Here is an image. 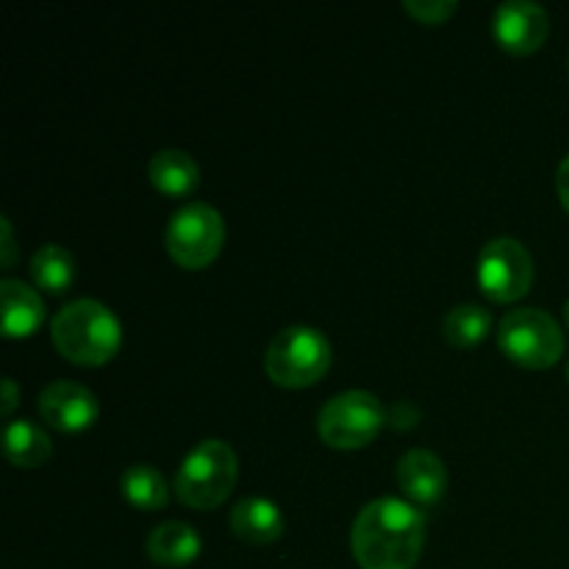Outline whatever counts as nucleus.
I'll list each match as a JSON object with an SVG mask.
<instances>
[{"label": "nucleus", "mask_w": 569, "mask_h": 569, "mask_svg": "<svg viewBox=\"0 0 569 569\" xmlns=\"http://www.w3.org/2000/svg\"><path fill=\"white\" fill-rule=\"evenodd\" d=\"M426 545V517L400 498H378L359 511L350 550L361 569H411Z\"/></svg>", "instance_id": "f257e3e1"}, {"label": "nucleus", "mask_w": 569, "mask_h": 569, "mask_svg": "<svg viewBox=\"0 0 569 569\" xmlns=\"http://www.w3.org/2000/svg\"><path fill=\"white\" fill-rule=\"evenodd\" d=\"M53 342L64 359L76 365H106L120 348V320L100 300L81 298L53 317Z\"/></svg>", "instance_id": "f03ea898"}, {"label": "nucleus", "mask_w": 569, "mask_h": 569, "mask_svg": "<svg viewBox=\"0 0 569 569\" xmlns=\"http://www.w3.org/2000/svg\"><path fill=\"white\" fill-rule=\"evenodd\" d=\"M237 483V453L222 439H206L176 472V495L189 509H217Z\"/></svg>", "instance_id": "7ed1b4c3"}, {"label": "nucleus", "mask_w": 569, "mask_h": 569, "mask_svg": "<svg viewBox=\"0 0 569 569\" xmlns=\"http://www.w3.org/2000/svg\"><path fill=\"white\" fill-rule=\"evenodd\" d=\"M331 342L311 326H289L272 337L264 353V370L276 383L289 389L311 387L331 367Z\"/></svg>", "instance_id": "20e7f679"}, {"label": "nucleus", "mask_w": 569, "mask_h": 569, "mask_svg": "<svg viewBox=\"0 0 569 569\" xmlns=\"http://www.w3.org/2000/svg\"><path fill=\"white\" fill-rule=\"evenodd\" d=\"M387 422L383 403L372 392L350 389L328 400L317 417L322 442L337 450H356L370 445Z\"/></svg>", "instance_id": "39448f33"}, {"label": "nucleus", "mask_w": 569, "mask_h": 569, "mask_svg": "<svg viewBox=\"0 0 569 569\" xmlns=\"http://www.w3.org/2000/svg\"><path fill=\"white\" fill-rule=\"evenodd\" d=\"M498 345L509 359L545 370L565 353V333L559 322L542 309H515L500 320Z\"/></svg>", "instance_id": "423d86ee"}, {"label": "nucleus", "mask_w": 569, "mask_h": 569, "mask_svg": "<svg viewBox=\"0 0 569 569\" xmlns=\"http://www.w3.org/2000/svg\"><path fill=\"white\" fill-rule=\"evenodd\" d=\"M222 242H226V222L209 203L194 200L172 211L167 226V250L181 267L200 270L211 264L220 256Z\"/></svg>", "instance_id": "0eeeda50"}, {"label": "nucleus", "mask_w": 569, "mask_h": 569, "mask_svg": "<svg viewBox=\"0 0 569 569\" xmlns=\"http://www.w3.org/2000/svg\"><path fill=\"white\" fill-rule=\"evenodd\" d=\"M533 283V259L515 237L489 239L478 256V287L498 303L522 298Z\"/></svg>", "instance_id": "6e6552de"}, {"label": "nucleus", "mask_w": 569, "mask_h": 569, "mask_svg": "<svg viewBox=\"0 0 569 569\" xmlns=\"http://www.w3.org/2000/svg\"><path fill=\"white\" fill-rule=\"evenodd\" d=\"M495 39L509 53L526 56L545 44L550 33V17L533 0H506L498 6L492 20Z\"/></svg>", "instance_id": "1a4fd4ad"}, {"label": "nucleus", "mask_w": 569, "mask_h": 569, "mask_svg": "<svg viewBox=\"0 0 569 569\" xmlns=\"http://www.w3.org/2000/svg\"><path fill=\"white\" fill-rule=\"evenodd\" d=\"M39 417L56 431L76 433L98 420V400L76 381H53L39 392Z\"/></svg>", "instance_id": "9d476101"}, {"label": "nucleus", "mask_w": 569, "mask_h": 569, "mask_svg": "<svg viewBox=\"0 0 569 569\" xmlns=\"http://www.w3.org/2000/svg\"><path fill=\"white\" fill-rule=\"evenodd\" d=\"M398 487L417 506H433L448 489V467L431 450L415 448L398 461Z\"/></svg>", "instance_id": "9b49d317"}, {"label": "nucleus", "mask_w": 569, "mask_h": 569, "mask_svg": "<svg viewBox=\"0 0 569 569\" xmlns=\"http://www.w3.org/2000/svg\"><path fill=\"white\" fill-rule=\"evenodd\" d=\"M0 298H3V333L9 339L31 337L44 320V303L28 283L3 278L0 281Z\"/></svg>", "instance_id": "f8f14e48"}, {"label": "nucleus", "mask_w": 569, "mask_h": 569, "mask_svg": "<svg viewBox=\"0 0 569 569\" xmlns=\"http://www.w3.org/2000/svg\"><path fill=\"white\" fill-rule=\"evenodd\" d=\"M283 528L287 522H283L281 509L267 498H244L231 511V531L242 542L270 545L281 539Z\"/></svg>", "instance_id": "ddd939ff"}, {"label": "nucleus", "mask_w": 569, "mask_h": 569, "mask_svg": "<svg viewBox=\"0 0 569 569\" xmlns=\"http://www.w3.org/2000/svg\"><path fill=\"white\" fill-rule=\"evenodd\" d=\"M203 550V539L187 522H161L148 537V556L161 567L192 565Z\"/></svg>", "instance_id": "4468645a"}, {"label": "nucleus", "mask_w": 569, "mask_h": 569, "mask_svg": "<svg viewBox=\"0 0 569 569\" xmlns=\"http://www.w3.org/2000/svg\"><path fill=\"white\" fill-rule=\"evenodd\" d=\"M148 176L164 194H189L200 183V167L187 150L167 148L150 159Z\"/></svg>", "instance_id": "2eb2a0df"}, {"label": "nucleus", "mask_w": 569, "mask_h": 569, "mask_svg": "<svg viewBox=\"0 0 569 569\" xmlns=\"http://www.w3.org/2000/svg\"><path fill=\"white\" fill-rule=\"evenodd\" d=\"M3 450H6V459H9L11 465L33 470V467L44 465V461L50 459L53 442H50L44 428H39L37 422L11 420L9 426H6Z\"/></svg>", "instance_id": "dca6fc26"}, {"label": "nucleus", "mask_w": 569, "mask_h": 569, "mask_svg": "<svg viewBox=\"0 0 569 569\" xmlns=\"http://www.w3.org/2000/svg\"><path fill=\"white\" fill-rule=\"evenodd\" d=\"M31 276L39 289L61 295L64 289H70L72 278H76V259L67 248L48 242L31 256Z\"/></svg>", "instance_id": "f3484780"}, {"label": "nucleus", "mask_w": 569, "mask_h": 569, "mask_svg": "<svg viewBox=\"0 0 569 569\" xmlns=\"http://www.w3.org/2000/svg\"><path fill=\"white\" fill-rule=\"evenodd\" d=\"M122 495L137 509L159 511L170 500V487L153 465H131L122 472Z\"/></svg>", "instance_id": "a211bd4d"}, {"label": "nucleus", "mask_w": 569, "mask_h": 569, "mask_svg": "<svg viewBox=\"0 0 569 569\" xmlns=\"http://www.w3.org/2000/svg\"><path fill=\"white\" fill-rule=\"evenodd\" d=\"M492 331V315L478 303H459L445 315L442 333L456 348H470Z\"/></svg>", "instance_id": "6ab92c4d"}, {"label": "nucleus", "mask_w": 569, "mask_h": 569, "mask_svg": "<svg viewBox=\"0 0 569 569\" xmlns=\"http://www.w3.org/2000/svg\"><path fill=\"white\" fill-rule=\"evenodd\" d=\"M406 11L415 14L420 22H428V26H437V22H445L450 14H453L459 6L456 0H406Z\"/></svg>", "instance_id": "aec40b11"}, {"label": "nucleus", "mask_w": 569, "mask_h": 569, "mask_svg": "<svg viewBox=\"0 0 569 569\" xmlns=\"http://www.w3.org/2000/svg\"><path fill=\"white\" fill-rule=\"evenodd\" d=\"M556 189H559L561 206L569 211V156L559 164V172H556Z\"/></svg>", "instance_id": "412c9836"}, {"label": "nucleus", "mask_w": 569, "mask_h": 569, "mask_svg": "<svg viewBox=\"0 0 569 569\" xmlns=\"http://www.w3.org/2000/svg\"><path fill=\"white\" fill-rule=\"evenodd\" d=\"M0 231H3V267L6 270H11V264H14V239H11V222L0 220Z\"/></svg>", "instance_id": "4be33fe9"}, {"label": "nucleus", "mask_w": 569, "mask_h": 569, "mask_svg": "<svg viewBox=\"0 0 569 569\" xmlns=\"http://www.w3.org/2000/svg\"><path fill=\"white\" fill-rule=\"evenodd\" d=\"M14 406H17V387L11 378H3V415L9 417Z\"/></svg>", "instance_id": "5701e85b"}, {"label": "nucleus", "mask_w": 569, "mask_h": 569, "mask_svg": "<svg viewBox=\"0 0 569 569\" xmlns=\"http://www.w3.org/2000/svg\"><path fill=\"white\" fill-rule=\"evenodd\" d=\"M565 317H567V326H569V300H567V306H565Z\"/></svg>", "instance_id": "b1692460"}, {"label": "nucleus", "mask_w": 569, "mask_h": 569, "mask_svg": "<svg viewBox=\"0 0 569 569\" xmlns=\"http://www.w3.org/2000/svg\"><path fill=\"white\" fill-rule=\"evenodd\" d=\"M567 378H569V361H567Z\"/></svg>", "instance_id": "393cba45"}]
</instances>
